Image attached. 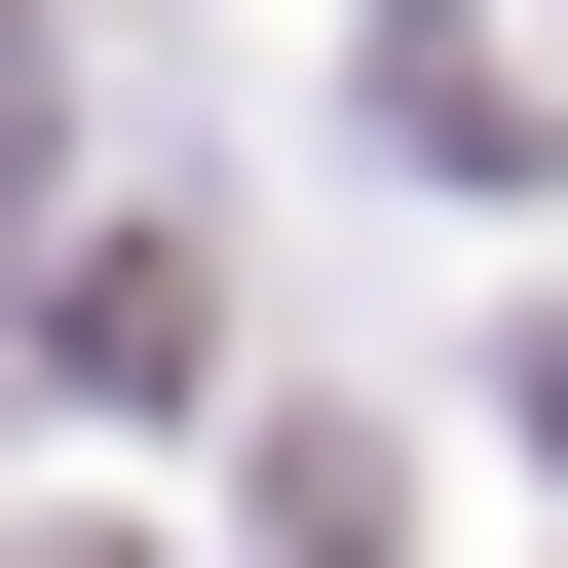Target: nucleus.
<instances>
[{
    "label": "nucleus",
    "mask_w": 568,
    "mask_h": 568,
    "mask_svg": "<svg viewBox=\"0 0 568 568\" xmlns=\"http://www.w3.org/2000/svg\"><path fill=\"white\" fill-rule=\"evenodd\" d=\"M39 568H152V530H39Z\"/></svg>",
    "instance_id": "1"
}]
</instances>
